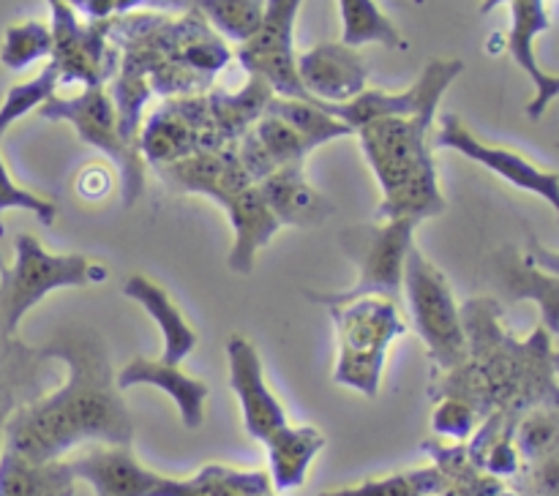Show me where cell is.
<instances>
[{"label": "cell", "mask_w": 559, "mask_h": 496, "mask_svg": "<svg viewBox=\"0 0 559 496\" xmlns=\"http://www.w3.org/2000/svg\"><path fill=\"white\" fill-rule=\"evenodd\" d=\"M298 80L311 101L347 104L366 90L369 65L349 44L322 41L298 55Z\"/></svg>", "instance_id": "cell-15"}, {"label": "cell", "mask_w": 559, "mask_h": 496, "mask_svg": "<svg viewBox=\"0 0 559 496\" xmlns=\"http://www.w3.org/2000/svg\"><path fill=\"white\" fill-rule=\"evenodd\" d=\"M445 485L448 477L440 467H424L391 474V477L366 480L353 488H338L322 496H437L445 491Z\"/></svg>", "instance_id": "cell-27"}, {"label": "cell", "mask_w": 559, "mask_h": 496, "mask_svg": "<svg viewBox=\"0 0 559 496\" xmlns=\"http://www.w3.org/2000/svg\"><path fill=\"white\" fill-rule=\"evenodd\" d=\"M557 96H559V76L551 74V76H549V82H546V87H544V90H540V93H535L533 104H530V107H527L530 118H535V120H538L540 114H544V109L549 107V104L555 101Z\"/></svg>", "instance_id": "cell-34"}, {"label": "cell", "mask_w": 559, "mask_h": 496, "mask_svg": "<svg viewBox=\"0 0 559 496\" xmlns=\"http://www.w3.org/2000/svg\"><path fill=\"white\" fill-rule=\"evenodd\" d=\"M300 3L304 0H265L260 27L235 49L238 63L249 71V76L265 82L273 96L309 98L298 80V52H295V20Z\"/></svg>", "instance_id": "cell-9"}, {"label": "cell", "mask_w": 559, "mask_h": 496, "mask_svg": "<svg viewBox=\"0 0 559 496\" xmlns=\"http://www.w3.org/2000/svg\"><path fill=\"white\" fill-rule=\"evenodd\" d=\"M186 5L235 44H243L260 27L265 11V0H186Z\"/></svg>", "instance_id": "cell-26"}, {"label": "cell", "mask_w": 559, "mask_h": 496, "mask_svg": "<svg viewBox=\"0 0 559 496\" xmlns=\"http://www.w3.org/2000/svg\"><path fill=\"white\" fill-rule=\"evenodd\" d=\"M107 281V267L85 254H52L33 234L14 240V265L0 262V332L14 336L22 316L49 292Z\"/></svg>", "instance_id": "cell-5"}, {"label": "cell", "mask_w": 559, "mask_h": 496, "mask_svg": "<svg viewBox=\"0 0 559 496\" xmlns=\"http://www.w3.org/2000/svg\"><path fill=\"white\" fill-rule=\"evenodd\" d=\"M431 145L462 153V156L473 158L475 164L495 172L506 183L540 196V199H546L555 207L559 218V172L538 167V164H533L527 156H522L519 150H511V147L489 145L480 136H475L459 114H442Z\"/></svg>", "instance_id": "cell-12"}, {"label": "cell", "mask_w": 559, "mask_h": 496, "mask_svg": "<svg viewBox=\"0 0 559 496\" xmlns=\"http://www.w3.org/2000/svg\"><path fill=\"white\" fill-rule=\"evenodd\" d=\"M415 218H380L377 223H355L342 232V249L358 267V281L342 292H306L314 303L333 305L355 298H391L399 300L404 287L407 256L415 245Z\"/></svg>", "instance_id": "cell-6"}, {"label": "cell", "mask_w": 559, "mask_h": 496, "mask_svg": "<svg viewBox=\"0 0 559 496\" xmlns=\"http://www.w3.org/2000/svg\"><path fill=\"white\" fill-rule=\"evenodd\" d=\"M278 227L314 229L333 216V202L306 178L304 164L273 169L257 183Z\"/></svg>", "instance_id": "cell-16"}, {"label": "cell", "mask_w": 559, "mask_h": 496, "mask_svg": "<svg viewBox=\"0 0 559 496\" xmlns=\"http://www.w3.org/2000/svg\"><path fill=\"white\" fill-rule=\"evenodd\" d=\"M497 273L513 300H535L540 305L544 327L559 336V276L540 270L513 249H506L497 256Z\"/></svg>", "instance_id": "cell-22"}, {"label": "cell", "mask_w": 559, "mask_h": 496, "mask_svg": "<svg viewBox=\"0 0 559 496\" xmlns=\"http://www.w3.org/2000/svg\"><path fill=\"white\" fill-rule=\"evenodd\" d=\"M222 207L227 210L235 232L233 251H229V270L249 276L257 262V251L271 243L273 234L282 227L273 218V213L267 210L257 183H249L235 191V194H229L222 202Z\"/></svg>", "instance_id": "cell-19"}, {"label": "cell", "mask_w": 559, "mask_h": 496, "mask_svg": "<svg viewBox=\"0 0 559 496\" xmlns=\"http://www.w3.org/2000/svg\"><path fill=\"white\" fill-rule=\"evenodd\" d=\"M328 309L336 327L333 382L377 398L391 343L409 330V322H404L396 300L377 294L344 300Z\"/></svg>", "instance_id": "cell-4"}, {"label": "cell", "mask_w": 559, "mask_h": 496, "mask_svg": "<svg viewBox=\"0 0 559 496\" xmlns=\"http://www.w3.org/2000/svg\"><path fill=\"white\" fill-rule=\"evenodd\" d=\"M115 385L120 392L140 385L158 387L175 401L186 428H200L205 420V401L211 396V387L197 376L186 374L180 365H169L158 358H134L115 374Z\"/></svg>", "instance_id": "cell-17"}, {"label": "cell", "mask_w": 559, "mask_h": 496, "mask_svg": "<svg viewBox=\"0 0 559 496\" xmlns=\"http://www.w3.org/2000/svg\"><path fill=\"white\" fill-rule=\"evenodd\" d=\"M11 409L9 403H0V452H3V445H5V420H9Z\"/></svg>", "instance_id": "cell-35"}, {"label": "cell", "mask_w": 559, "mask_h": 496, "mask_svg": "<svg viewBox=\"0 0 559 496\" xmlns=\"http://www.w3.org/2000/svg\"><path fill=\"white\" fill-rule=\"evenodd\" d=\"M265 109L287 120L311 147H320L325 145V142L338 140V136L353 134L342 120H336L331 112H325V109L320 107V101H309V98L273 96Z\"/></svg>", "instance_id": "cell-24"}, {"label": "cell", "mask_w": 559, "mask_h": 496, "mask_svg": "<svg viewBox=\"0 0 559 496\" xmlns=\"http://www.w3.org/2000/svg\"><path fill=\"white\" fill-rule=\"evenodd\" d=\"M55 38L47 22L25 20L5 27L3 47H0V63L9 71H22L41 58H52Z\"/></svg>", "instance_id": "cell-28"}, {"label": "cell", "mask_w": 559, "mask_h": 496, "mask_svg": "<svg viewBox=\"0 0 559 496\" xmlns=\"http://www.w3.org/2000/svg\"><path fill=\"white\" fill-rule=\"evenodd\" d=\"M469 358L440 376L431 396L459 398L475 407L480 418L502 412L511 420L538 407H559V354L544 325L516 341L500 325V305L491 298L469 300L462 309Z\"/></svg>", "instance_id": "cell-2"}, {"label": "cell", "mask_w": 559, "mask_h": 496, "mask_svg": "<svg viewBox=\"0 0 559 496\" xmlns=\"http://www.w3.org/2000/svg\"><path fill=\"white\" fill-rule=\"evenodd\" d=\"M402 292L407 298L413 330L429 349V358L435 360L437 371L448 374L467 363V330H464L462 309L453 298L451 283H448L445 273L435 262L426 259L415 245L407 256Z\"/></svg>", "instance_id": "cell-7"}, {"label": "cell", "mask_w": 559, "mask_h": 496, "mask_svg": "<svg viewBox=\"0 0 559 496\" xmlns=\"http://www.w3.org/2000/svg\"><path fill=\"white\" fill-rule=\"evenodd\" d=\"M464 63L462 60H445L437 58L431 63H426V69L420 71L418 82L407 90L388 93V90H369L366 87L360 96H355L347 104H320L325 112H331L333 118L342 120L349 131L364 129L366 123L380 118H413V114L424 112H437L440 109L442 96H445L448 87L453 85L459 74H462Z\"/></svg>", "instance_id": "cell-11"}, {"label": "cell", "mask_w": 559, "mask_h": 496, "mask_svg": "<svg viewBox=\"0 0 559 496\" xmlns=\"http://www.w3.org/2000/svg\"><path fill=\"white\" fill-rule=\"evenodd\" d=\"M437 112L413 118H380L358 129L360 150L380 183L382 202L377 218L426 221L445 210V194L437 178L431 150V125Z\"/></svg>", "instance_id": "cell-3"}, {"label": "cell", "mask_w": 559, "mask_h": 496, "mask_svg": "<svg viewBox=\"0 0 559 496\" xmlns=\"http://www.w3.org/2000/svg\"><path fill=\"white\" fill-rule=\"evenodd\" d=\"M123 294L134 303H140L142 309L151 314V319L156 322L158 330H162L164 347L158 360L169 365H180L200 343V336L191 327V322L186 319L183 311L178 309V303L173 300V294L156 283L153 278L142 276V273H134L123 281Z\"/></svg>", "instance_id": "cell-18"}, {"label": "cell", "mask_w": 559, "mask_h": 496, "mask_svg": "<svg viewBox=\"0 0 559 496\" xmlns=\"http://www.w3.org/2000/svg\"><path fill=\"white\" fill-rule=\"evenodd\" d=\"M478 423L480 414L467 401H459V398H437L435 414H431V425H435L437 434L464 441L473 436Z\"/></svg>", "instance_id": "cell-32"}, {"label": "cell", "mask_w": 559, "mask_h": 496, "mask_svg": "<svg viewBox=\"0 0 559 496\" xmlns=\"http://www.w3.org/2000/svg\"><path fill=\"white\" fill-rule=\"evenodd\" d=\"M76 480L96 496H207L200 472L194 477H167L136 461L131 445H102L71 458Z\"/></svg>", "instance_id": "cell-10"}, {"label": "cell", "mask_w": 559, "mask_h": 496, "mask_svg": "<svg viewBox=\"0 0 559 496\" xmlns=\"http://www.w3.org/2000/svg\"><path fill=\"white\" fill-rule=\"evenodd\" d=\"M76 474L69 461H31L0 452V496H74Z\"/></svg>", "instance_id": "cell-20"}, {"label": "cell", "mask_w": 559, "mask_h": 496, "mask_svg": "<svg viewBox=\"0 0 559 496\" xmlns=\"http://www.w3.org/2000/svg\"><path fill=\"white\" fill-rule=\"evenodd\" d=\"M52 11V63L60 82H82L85 87L104 85L112 71L107 33L112 20L82 22L69 0H47Z\"/></svg>", "instance_id": "cell-13"}, {"label": "cell", "mask_w": 559, "mask_h": 496, "mask_svg": "<svg viewBox=\"0 0 559 496\" xmlns=\"http://www.w3.org/2000/svg\"><path fill=\"white\" fill-rule=\"evenodd\" d=\"M342 14V41L349 47L382 44V47H404L402 33L396 31L377 0H336Z\"/></svg>", "instance_id": "cell-23"}, {"label": "cell", "mask_w": 559, "mask_h": 496, "mask_svg": "<svg viewBox=\"0 0 559 496\" xmlns=\"http://www.w3.org/2000/svg\"><path fill=\"white\" fill-rule=\"evenodd\" d=\"M3 210L33 213L44 227L55 223V218H58V205H55L52 199L33 194V191L22 189L20 183L11 180L9 169H5V161H3V153H0V213Z\"/></svg>", "instance_id": "cell-31"}, {"label": "cell", "mask_w": 559, "mask_h": 496, "mask_svg": "<svg viewBox=\"0 0 559 496\" xmlns=\"http://www.w3.org/2000/svg\"><path fill=\"white\" fill-rule=\"evenodd\" d=\"M60 85V74H58V65L49 60L44 65V71L33 80L22 82V85H14L9 93H5L3 104H0V136L11 129L20 118H25L27 112L41 107L49 96H55Z\"/></svg>", "instance_id": "cell-30"}, {"label": "cell", "mask_w": 559, "mask_h": 496, "mask_svg": "<svg viewBox=\"0 0 559 496\" xmlns=\"http://www.w3.org/2000/svg\"><path fill=\"white\" fill-rule=\"evenodd\" d=\"M273 491H293L306 483L311 461L325 450V436L314 425H293L267 441Z\"/></svg>", "instance_id": "cell-21"}, {"label": "cell", "mask_w": 559, "mask_h": 496, "mask_svg": "<svg viewBox=\"0 0 559 496\" xmlns=\"http://www.w3.org/2000/svg\"><path fill=\"white\" fill-rule=\"evenodd\" d=\"M44 354L63 360L66 382L9 414L5 450L31 461H58L85 441L131 445L134 423L102 338L85 330L58 332Z\"/></svg>", "instance_id": "cell-1"}, {"label": "cell", "mask_w": 559, "mask_h": 496, "mask_svg": "<svg viewBox=\"0 0 559 496\" xmlns=\"http://www.w3.org/2000/svg\"><path fill=\"white\" fill-rule=\"evenodd\" d=\"M527 467L530 496H559V447Z\"/></svg>", "instance_id": "cell-33"}, {"label": "cell", "mask_w": 559, "mask_h": 496, "mask_svg": "<svg viewBox=\"0 0 559 496\" xmlns=\"http://www.w3.org/2000/svg\"><path fill=\"white\" fill-rule=\"evenodd\" d=\"M38 114L44 120H63L74 125L76 136L85 145H93L102 150L109 161L118 167L120 180H123V205L131 207L145 191V161L140 150L131 147L120 134L118 109H115L112 96L104 90V85L85 87L80 96L58 98L49 96L38 107Z\"/></svg>", "instance_id": "cell-8"}, {"label": "cell", "mask_w": 559, "mask_h": 496, "mask_svg": "<svg viewBox=\"0 0 559 496\" xmlns=\"http://www.w3.org/2000/svg\"><path fill=\"white\" fill-rule=\"evenodd\" d=\"M497 0H489L484 5V11H489ZM513 3V31L511 38H508V47H511L513 60L533 76L535 87L538 93L544 90L546 82H549L551 74L540 71V65L535 63V52H533V41L540 31L549 27V20H546L544 11V0H511Z\"/></svg>", "instance_id": "cell-25"}, {"label": "cell", "mask_w": 559, "mask_h": 496, "mask_svg": "<svg viewBox=\"0 0 559 496\" xmlns=\"http://www.w3.org/2000/svg\"><path fill=\"white\" fill-rule=\"evenodd\" d=\"M519 458L527 463L549 456L559 447V407H538L530 409L513 431Z\"/></svg>", "instance_id": "cell-29"}, {"label": "cell", "mask_w": 559, "mask_h": 496, "mask_svg": "<svg viewBox=\"0 0 559 496\" xmlns=\"http://www.w3.org/2000/svg\"><path fill=\"white\" fill-rule=\"evenodd\" d=\"M227 363H229V387L238 396L240 412H243L246 434L260 439L262 445L282 434L289 425L287 412L276 392L267 387L262 358L254 343L246 336L227 338Z\"/></svg>", "instance_id": "cell-14"}]
</instances>
